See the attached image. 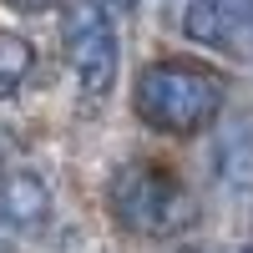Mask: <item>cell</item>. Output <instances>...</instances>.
<instances>
[{"instance_id":"5","label":"cell","mask_w":253,"mask_h":253,"mask_svg":"<svg viewBox=\"0 0 253 253\" xmlns=\"http://www.w3.org/2000/svg\"><path fill=\"white\" fill-rule=\"evenodd\" d=\"M51 208V193L46 182L31 177V172H5L0 177V223L10 228H36Z\"/></svg>"},{"instance_id":"3","label":"cell","mask_w":253,"mask_h":253,"mask_svg":"<svg viewBox=\"0 0 253 253\" xmlns=\"http://www.w3.org/2000/svg\"><path fill=\"white\" fill-rule=\"evenodd\" d=\"M66 61L86 96H107L117 81V26L101 0H71L66 5Z\"/></svg>"},{"instance_id":"1","label":"cell","mask_w":253,"mask_h":253,"mask_svg":"<svg viewBox=\"0 0 253 253\" xmlns=\"http://www.w3.org/2000/svg\"><path fill=\"white\" fill-rule=\"evenodd\" d=\"M223 107V76L198 61H152L137 76V117L157 132L187 137Z\"/></svg>"},{"instance_id":"6","label":"cell","mask_w":253,"mask_h":253,"mask_svg":"<svg viewBox=\"0 0 253 253\" xmlns=\"http://www.w3.org/2000/svg\"><path fill=\"white\" fill-rule=\"evenodd\" d=\"M31 46L20 36H10V31H0V96H10L20 81H26V71H31Z\"/></svg>"},{"instance_id":"2","label":"cell","mask_w":253,"mask_h":253,"mask_svg":"<svg viewBox=\"0 0 253 253\" xmlns=\"http://www.w3.org/2000/svg\"><path fill=\"white\" fill-rule=\"evenodd\" d=\"M193 213L187 187L157 162H132L112 182V218L137 238H172L193 223Z\"/></svg>"},{"instance_id":"4","label":"cell","mask_w":253,"mask_h":253,"mask_svg":"<svg viewBox=\"0 0 253 253\" xmlns=\"http://www.w3.org/2000/svg\"><path fill=\"white\" fill-rule=\"evenodd\" d=\"M243 26H253V0H193L182 15V31L208 51L238 46Z\"/></svg>"},{"instance_id":"7","label":"cell","mask_w":253,"mask_h":253,"mask_svg":"<svg viewBox=\"0 0 253 253\" xmlns=\"http://www.w3.org/2000/svg\"><path fill=\"white\" fill-rule=\"evenodd\" d=\"M243 253H253V248H243Z\"/></svg>"}]
</instances>
